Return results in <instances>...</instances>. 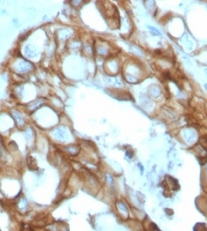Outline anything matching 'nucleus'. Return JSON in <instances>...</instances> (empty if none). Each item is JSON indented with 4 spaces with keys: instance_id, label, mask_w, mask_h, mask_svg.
I'll use <instances>...</instances> for the list:
<instances>
[{
    "instance_id": "f257e3e1",
    "label": "nucleus",
    "mask_w": 207,
    "mask_h": 231,
    "mask_svg": "<svg viewBox=\"0 0 207 231\" xmlns=\"http://www.w3.org/2000/svg\"><path fill=\"white\" fill-rule=\"evenodd\" d=\"M32 64L25 60H21L20 62H17L15 64V69L19 72H27L32 69Z\"/></svg>"
},
{
    "instance_id": "f03ea898",
    "label": "nucleus",
    "mask_w": 207,
    "mask_h": 231,
    "mask_svg": "<svg viewBox=\"0 0 207 231\" xmlns=\"http://www.w3.org/2000/svg\"><path fill=\"white\" fill-rule=\"evenodd\" d=\"M117 210L119 216L121 217V219L127 220L128 219V215H129V212H128V208L126 205L123 202H118L117 205Z\"/></svg>"
},
{
    "instance_id": "7ed1b4c3",
    "label": "nucleus",
    "mask_w": 207,
    "mask_h": 231,
    "mask_svg": "<svg viewBox=\"0 0 207 231\" xmlns=\"http://www.w3.org/2000/svg\"><path fill=\"white\" fill-rule=\"evenodd\" d=\"M53 137L58 141H64V140L66 139V133L64 129L58 128V129L55 130V132H53Z\"/></svg>"
},
{
    "instance_id": "20e7f679",
    "label": "nucleus",
    "mask_w": 207,
    "mask_h": 231,
    "mask_svg": "<svg viewBox=\"0 0 207 231\" xmlns=\"http://www.w3.org/2000/svg\"><path fill=\"white\" fill-rule=\"evenodd\" d=\"M66 150L73 155H75L76 153H78V148H77L76 147H67Z\"/></svg>"
},
{
    "instance_id": "39448f33",
    "label": "nucleus",
    "mask_w": 207,
    "mask_h": 231,
    "mask_svg": "<svg viewBox=\"0 0 207 231\" xmlns=\"http://www.w3.org/2000/svg\"><path fill=\"white\" fill-rule=\"evenodd\" d=\"M194 229L195 231H207V228L204 224H197Z\"/></svg>"
},
{
    "instance_id": "423d86ee",
    "label": "nucleus",
    "mask_w": 207,
    "mask_h": 231,
    "mask_svg": "<svg viewBox=\"0 0 207 231\" xmlns=\"http://www.w3.org/2000/svg\"><path fill=\"white\" fill-rule=\"evenodd\" d=\"M34 52V49H29V48L27 47V49H26V55H27L29 57H32Z\"/></svg>"
}]
</instances>
